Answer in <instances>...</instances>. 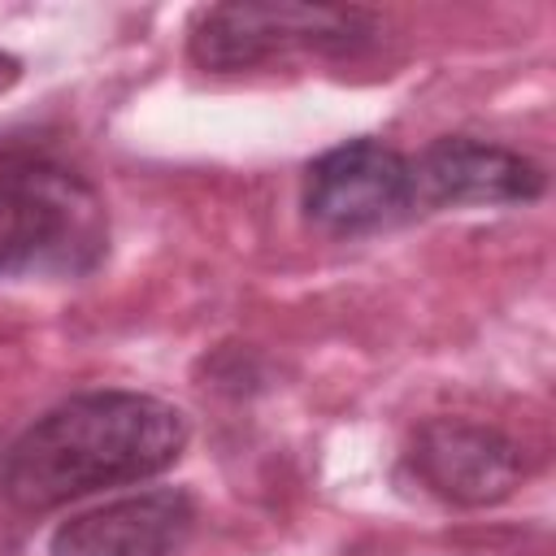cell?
<instances>
[{
	"instance_id": "3",
	"label": "cell",
	"mask_w": 556,
	"mask_h": 556,
	"mask_svg": "<svg viewBox=\"0 0 556 556\" xmlns=\"http://www.w3.org/2000/svg\"><path fill=\"white\" fill-rule=\"evenodd\" d=\"M382 22L365 9L326 4H213L187 30V52L208 74H243L295 52L356 56L378 43Z\"/></svg>"
},
{
	"instance_id": "4",
	"label": "cell",
	"mask_w": 556,
	"mask_h": 556,
	"mask_svg": "<svg viewBox=\"0 0 556 556\" xmlns=\"http://www.w3.org/2000/svg\"><path fill=\"white\" fill-rule=\"evenodd\" d=\"M300 204H304V217L326 235L387 230L421 213L413 156H404L382 139H348L339 148H326L304 169Z\"/></svg>"
},
{
	"instance_id": "6",
	"label": "cell",
	"mask_w": 556,
	"mask_h": 556,
	"mask_svg": "<svg viewBox=\"0 0 556 556\" xmlns=\"http://www.w3.org/2000/svg\"><path fill=\"white\" fill-rule=\"evenodd\" d=\"M413 182L421 208H465V204H530L543 195L547 174L517 148L473 139V135H443L413 156Z\"/></svg>"
},
{
	"instance_id": "1",
	"label": "cell",
	"mask_w": 556,
	"mask_h": 556,
	"mask_svg": "<svg viewBox=\"0 0 556 556\" xmlns=\"http://www.w3.org/2000/svg\"><path fill=\"white\" fill-rule=\"evenodd\" d=\"M191 421L148 391H83L35 417L4 456V495L22 513H52L83 495L165 473L187 452Z\"/></svg>"
},
{
	"instance_id": "7",
	"label": "cell",
	"mask_w": 556,
	"mask_h": 556,
	"mask_svg": "<svg viewBox=\"0 0 556 556\" xmlns=\"http://www.w3.org/2000/svg\"><path fill=\"white\" fill-rule=\"evenodd\" d=\"M195 530V500L178 486L122 495L52 530L48 556H174Z\"/></svg>"
},
{
	"instance_id": "2",
	"label": "cell",
	"mask_w": 556,
	"mask_h": 556,
	"mask_svg": "<svg viewBox=\"0 0 556 556\" xmlns=\"http://www.w3.org/2000/svg\"><path fill=\"white\" fill-rule=\"evenodd\" d=\"M109 252L100 191L56 161L0 165V278H83Z\"/></svg>"
},
{
	"instance_id": "8",
	"label": "cell",
	"mask_w": 556,
	"mask_h": 556,
	"mask_svg": "<svg viewBox=\"0 0 556 556\" xmlns=\"http://www.w3.org/2000/svg\"><path fill=\"white\" fill-rule=\"evenodd\" d=\"M17 78H22V61H17L13 52H4V48H0V96H4Z\"/></svg>"
},
{
	"instance_id": "5",
	"label": "cell",
	"mask_w": 556,
	"mask_h": 556,
	"mask_svg": "<svg viewBox=\"0 0 556 556\" xmlns=\"http://www.w3.org/2000/svg\"><path fill=\"white\" fill-rule=\"evenodd\" d=\"M413 478L460 508H486L508 500L526 478V452L500 426L469 417H430L413 430L404 452Z\"/></svg>"
}]
</instances>
